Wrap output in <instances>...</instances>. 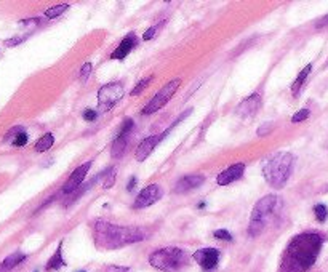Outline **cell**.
<instances>
[{"label": "cell", "instance_id": "obj_34", "mask_svg": "<svg viewBox=\"0 0 328 272\" xmlns=\"http://www.w3.org/2000/svg\"><path fill=\"white\" fill-rule=\"evenodd\" d=\"M128 269L130 268H125V266H109L108 269H106V272H128Z\"/></svg>", "mask_w": 328, "mask_h": 272}, {"label": "cell", "instance_id": "obj_25", "mask_svg": "<svg viewBox=\"0 0 328 272\" xmlns=\"http://www.w3.org/2000/svg\"><path fill=\"white\" fill-rule=\"evenodd\" d=\"M151 80H152V75H147V77H144V78H142L141 82H138V85H136V87H134V88L131 90V96H138L139 93H141L142 90H144V88L147 87V83L151 82Z\"/></svg>", "mask_w": 328, "mask_h": 272}, {"label": "cell", "instance_id": "obj_29", "mask_svg": "<svg viewBox=\"0 0 328 272\" xmlns=\"http://www.w3.org/2000/svg\"><path fill=\"white\" fill-rule=\"evenodd\" d=\"M309 109H301V111H298L296 114L293 117H291V122H293V124H298V122H303V120H306L309 117Z\"/></svg>", "mask_w": 328, "mask_h": 272}, {"label": "cell", "instance_id": "obj_9", "mask_svg": "<svg viewBox=\"0 0 328 272\" xmlns=\"http://www.w3.org/2000/svg\"><path fill=\"white\" fill-rule=\"evenodd\" d=\"M162 194H163V191L159 184L147 186V188H144L138 194L136 200H134V204H133V208H146V206H151L162 197Z\"/></svg>", "mask_w": 328, "mask_h": 272}, {"label": "cell", "instance_id": "obj_37", "mask_svg": "<svg viewBox=\"0 0 328 272\" xmlns=\"http://www.w3.org/2000/svg\"><path fill=\"white\" fill-rule=\"evenodd\" d=\"M80 272H85V271H80Z\"/></svg>", "mask_w": 328, "mask_h": 272}, {"label": "cell", "instance_id": "obj_36", "mask_svg": "<svg viewBox=\"0 0 328 272\" xmlns=\"http://www.w3.org/2000/svg\"><path fill=\"white\" fill-rule=\"evenodd\" d=\"M322 26H328V15H327L325 18H322V19H320L319 23H317V27H322Z\"/></svg>", "mask_w": 328, "mask_h": 272}, {"label": "cell", "instance_id": "obj_8", "mask_svg": "<svg viewBox=\"0 0 328 272\" xmlns=\"http://www.w3.org/2000/svg\"><path fill=\"white\" fill-rule=\"evenodd\" d=\"M219 256L221 252L218 248H200L192 255V258L198 263V266L205 272H211L213 269H216L219 263Z\"/></svg>", "mask_w": 328, "mask_h": 272}, {"label": "cell", "instance_id": "obj_14", "mask_svg": "<svg viewBox=\"0 0 328 272\" xmlns=\"http://www.w3.org/2000/svg\"><path fill=\"white\" fill-rule=\"evenodd\" d=\"M136 44H138L136 35L128 34L127 37L122 42H120V45L116 48V52L111 55V58L112 60H124V58H127V56L131 53V50L136 47Z\"/></svg>", "mask_w": 328, "mask_h": 272}, {"label": "cell", "instance_id": "obj_33", "mask_svg": "<svg viewBox=\"0 0 328 272\" xmlns=\"http://www.w3.org/2000/svg\"><path fill=\"white\" fill-rule=\"evenodd\" d=\"M270 130H272V124H269V125H267V124H264V125H261V127L258 128V136H262V135H264L266 132L269 133Z\"/></svg>", "mask_w": 328, "mask_h": 272}, {"label": "cell", "instance_id": "obj_15", "mask_svg": "<svg viewBox=\"0 0 328 272\" xmlns=\"http://www.w3.org/2000/svg\"><path fill=\"white\" fill-rule=\"evenodd\" d=\"M5 141L10 142V144L15 147H23L27 144V141H29V136H27L23 127H15L5 135Z\"/></svg>", "mask_w": 328, "mask_h": 272}, {"label": "cell", "instance_id": "obj_19", "mask_svg": "<svg viewBox=\"0 0 328 272\" xmlns=\"http://www.w3.org/2000/svg\"><path fill=\"white\" fill-rule=\"evenodd\" d=\"M311 70H312V64H308V66H306L301 70V72H299V75L296 77V80L293 82V85H291V93H293V96H298V93H299V90H301V87L304 85L306 78H308Z\"/></svg>", "mask_w": 328, "mask_h": 272}, {"label": "cell", "instance_id": "obj_12", "mask_svg": "<svg viewBox=\"0 0 328 272\" xmlns=\"http://www.w3.org/2000/svg\"><path fill=\"white\" fill-rule=\"evenodd\" d=\"M244 171H245V163L239 162V163H235V165L226 168L224 171H221V173L218 175V178H216V183L219 186H227V184L240 180L242 175H244Z\"/></svg>", "mask_w": 328, "mask_h": 272}, {"label": "cell", "instance_id": "obj_27", "mask_svg": "<svg viewBox=\"0 0 328 272\" xmlns=\"http://www.w3.org/2000/svg\"><path fill=\"white\" fill-rule=\"evenodd\" d=\"M213 235L218 239V240H224V242H232V234L226 229H218V231L213 232Z\"/></svg>", "mask_w": 328, "mask_h": 272}, {"label": "cell", "instance_id": "obj_2", "mask_svg": "<svg viewBox=\"0 0 328 272\" xmlns=\"http://www.w3.org/2000/svg\"><path fill=\"white\" fill-rule=\"evenodd\" d=\"M95 242L99 248H120L128 243L144 240L146 232L138 227H122L98 219L93 226Z\"/></svg>", "mask_w": 328, "mask_h": 272}, {"label": "cell", "instance_id": "obj_5", "mask_svg": "<svg viewBox=\"0 0 328 272\" xmlns=\"http://www.w3.org/2000/svg\"><path fill=\"white\" fill-rule=\"evenodd\" d=\"M180 85H181V78H175V80L168 82L163 88H160V91L157 93L151 101L144 106V109H142V116H149V114H154L159 109H162V107L165 106L170 99H172V96L176 93V90L180 88Z\"/></svg>", "mask_w": 328, "mask_h": 272}, {"label": "cell", "instance_id": "obj_38", "mask_svg": "<svg viewBox=\"0 0 328 272\" xmlns=\"http://www.w3.org/2000/svg\"><path fill=\"white\" fill-rule=\"evenodd\" d=\"M35 272H37V271H35Z\"/></svg>", "mask_w": 328, "mask_h": 272}, {"label": "cell", "instance_id": "obj_24", "mask_svg": "<svg viewBox=\"0 0 328 272\" xmlns=\"http://www.w3.org/2000/svg\"><path fill=\"white\" fill-rule=\"evenodd\" d=\"M314 213H316V218L319 223H325L328 218V208L324 204H317L316 206H314Z\"/></svg>", "mask_w": 328, "mask_h": 272}, {"label": "cell", "instance_id": "obj_13", "mask_svg": "<svg viewBox=\"0 0 328 272\" xmlns=\"http://www.w3.org/2000/svg\"><path fill=\"white\" fill-rule=\"evenodd\" d=\"M203 183H205V176L203 175H188V176L181 178V180L176 183L175 192H178V194H183V192L197 189L198 186H202Z\"/></svg>", "mask_w": 328, "mask_h": 272}, {"label": "cell", "instance_id": "obj_17", "mask_svg": "<svg viewBox=\"0 0 328 272\" xmlns=\"http://www.w3.org/2000/svg\"><path fill=\"white\" fill-rule=\"evenodd\" d=\"M26 260V255L21 253V252H15L11 253L10 256H6L5 260L0 264V272H10L11 269H15L18 264H21Z\"/></svg>", "mask_w": 328, "mask_h": 272}, {"label": "cell", "instance_id": "obj_28", "mask_svg": "<svg viewBox=\"0 0 328 272\" xmlns=\"http://www.w3.org/2000/svg\"><path fill=\"white\" fill-rule=\"evenodd\" d=\"M91 69H93V66H91V63H85L82 66V70H80V82L85 83L88 80V77L91 74Z\"/></svg>", "mask_w": 328, "mask_h": 272}, {"label": "cell", "instance_id": "obj_1", "mask_svg": "<svg viewBox=\"0 0 328 272\" xmlns=\"http://www.w3.org/2000/svg\"><path fill=\"white\" fill-rule=\"evenodd\" d=\"M324 240L319 232H303L293 237L283 252L279 272H308L316 264Z\"/></svg>", "mask_w": 328, "mask_h": 272}, {"label": "cell", "instance_id": "obj_18", "mask_svg": "<svg viewBox=\"0 0 328 272\" xmlns=\"http://www.w3.org/2000/svg\"><path fill=\"white\" fill-rule=\"evenodd\" d=\"M63 266H66V261L63 260V242L58 245V248H56L55 255L50 258L48 263H47V271H58L61 269Z\"/></svg>", "mask_w": 328, "mask_h": 272}, {"label": "cell", "instance_id": "obj_30", "mask_svg": "<svg viewBox=\"0 0 328 272\" xmlns=\"http://www.w3.org/2000/svg\"><path fill=\"white\" fill-rule=\"evenodd\" d=\"M96 117H98L96 111H93V109H85L83 111V119L87 122H93V120H96Z\"/></svg>", "mask_w": 328, "mask_h": 272}, {"label": "cell", "instance_id": "obj_22", "mask_svg": "<svg viewBox=\"0 0 328 272\" xmlns=\"http://www.w3.org/2000/svg\"><path fill=\"white\" fill-rule=\"evenodd\" d=\"M133 119H125L124 122H122V125H120V128L117 130V133H116V138H127L128 135H130V132L133 130ZM114 138V139H116Z\"/></svg>", "mask_w": 328, "mask_h": 272}, {"label": "cell", "instance_id": "obj_32", "mask_svg": "<svg viewBox=\"0 0 328 272\" xmlns=\"http://www.w3.org/2000/svg\"><path fill=\"white\" fill-rule=\"evenodd\" d=\"M23 40H24V37H13V39L5 40V45H6V47H15V45H18V44H21Z\"/></svg>", "mask_w": 328, "mask_h": 272}, {"label": "cell", "instance_id": "obj_23", "mask_svg": "<svg viewBox=\"0 0 328 272\" xmlns=\"http://www.w3.org/2000/svg\"><path fill=\"white\" fill-rule=\"evenodd\" d=\"M67 8H69V5H67V3H63V5L52 6V8H48V10L45 11V16H47V18H50V19H53V18H56V16L63 15V13L66 11Z\"/></svg>", "mask_w": 328, "mask_h": 272}, {"label": "cell", "instance_id": "obj_35", "mask_svg": "<svg viewBox=\"0 0 328 272\" xmlns=\"http://www.w3.org/2000/svg\"><path fill=\"white\" fill-rule=\"evenodd\" d=\"M134 186H136V176H131V178H130V183L127 184V191L131 192V191L134 189Z\"/></svg>", "mask_w": 328, "mask_h": 272}, {"label": "cell", "instance_id": "obj_20", "mask_svg": "<svg viewBox=\"0 0 328 272\" xmlns=\"http://www.w3.org/2000/svg\"><path fill=\"white\" fill-rule=\"evenodd\" d=\"M127 146H128V136L127 138H116L114 139V146H112V157L114 159H122V155L127 151Z\"/></svg>", "mask_w": 328, "mask_h": 272}, {"label": "cell", "instance_id": "obj_11", "mask_svg": "<svg viewBox=\"0 0 328 272\" xmlns=\"http://www.w3.org/2000/svg\"><path fill=\"white\" fill-rule=\"evenodd\" d=\"M91 165H93V162L88 160V162H85L83 165H80L78 168H75L72 173H70L69 180L66 181V184L63 186V192H64V194H72V192L78 188V186L82 184V181L85 180V176H87V173L90 171Z\"/></svg>", "mask_w": 328, "mask_h": 272}, {"label": "cell", "instance_id": "obj_3", "mask_svg": "<svg viewBox=\"0 0 328 272\" xmlns=\"http://www.w3.org/2000/svg\"><path fill=\"white\" fill-rule=\"evenodd\" d=\"M295 165V155L290 152H279L262 165V175L267 184L275 189H282L290 180Z\"/></svg>", "mask_w": 328, "mask_h": 272}, {"label": "cell", "instance_id": "obj_7", "mask_svg": "<svg viewBox=\"0 0 328 272\" xmlns=\"http://www.w3.org/2000/svg\"><path fill=\"white\" fill-rule=\"evenodd\" d=\"M277 204H279V197L277 196H274V194L264 196L261 200H258V204L255 205L250 221H260V223L266 224L267 216L274 213Z\"/></svg>", "mask_w": 328, "mask_h": 272}, {"label": "cell", "instance_id": "obj_6", "mask_svg": "<svg viewBox=\"0 0 328 272\" xmlns=\"http://www.w3.org/2000/svg\"><path fill=\"white\" fill-rule=\"evenodd\" d=\"M124 85L122 83H108L98 91V109L109 111L112 106H116L124 98Z\"/></svg>", "mask_w": 328, "mask_h": 272}, {"label": "cell", "instance_id": "obj_16", "mask_svg": "<svg viewBox=\"0 0 328 272\" xmlns=\"http://www.w3.org/2000/svg\"><path fill=\"white\" fill-rule=\"evenodd\" d=\"M261 106V98L258 93H255V95H250L247 99L240 103V106L237 107V111L242 114V116H253L256 114V111L260 109Z\"/></svg>", "mask_w": 328, "mask_h": 272}, {"label": "cell", "instance_id": "obj_21", "mask_svg": "<svg viewBox=\"0 0 328 272\" xmlns=\"http://www.w3.org/2000/svg\"><path fill=\"white\" fill-rule=\"evenodd\" d=\"M53 142H55V136L52 133H45L37 142H35L34 149L37 152H45V151H48V149L53 146Z\"/></svg>", "mask_w": 328, "mask_h": 272}, {"label": "cell", "instance_id": "obj_4", "mask_svg": "<svg viewBox=\"0 0 328 272\" xmlns=\"http://www.w3.org/2000/svg\"><path fill=\"white\" fill-rule=\"evenodd\" d=\"M189 261V255L186 250L178 247H167L160 248L149 256V264L152 268L163 271V272H173L184 268Z\"/></svg>", "mask_w": 328, "mask_h": 272}, {"label": "cell", "instance_id": "obj_10", "mask_svg": "<svg viewBox=\"0 0 328 272\" xmlns=\"http://www.w3.org/2000/svg\"><path fill=\"white\" fill-rule=\"evenodd\" d=\"M170 133V130L163 132V133H159V135H152V136H147L146 139H142L139 142V146L136 149V154H134V157H136L138 162H144L149 155H151V152L155 149V146L159 144V142L165 138V136Z\"/></svg>", "mask_w": 328, "mask_h": 272}, {"label": "cell", "instance_id": "obj_26", "mask_svg": "<svg viewBox=\"0 0 328 272\" xmlns=\"http://www.w3.org/2000/svg\"><path fill=\"white\" fill-rule=\"evenodd\" d=\"M116 173H117L116 168H109L108 175H106V181L103 183L104 189H111L112 186H114V183H116Z\"/></svg>", "mask_w": 328, "mask_h": 272}, {"label": "cell", "instance_id": "obj_31", "mask_svg": "<svg viewBox=\"0 0 328 272\" xmlns=\"http://www.w3.org/2000/svg\"><path fill=\"white\" fill-rule=\"evenodd\" d=\"M157 29H159V26H152L151 29H147V31L144 32V35H142V40H151V39H154Z\"/></svg>", "mask_w": 328, "mask_h": 272}]
</instances>
